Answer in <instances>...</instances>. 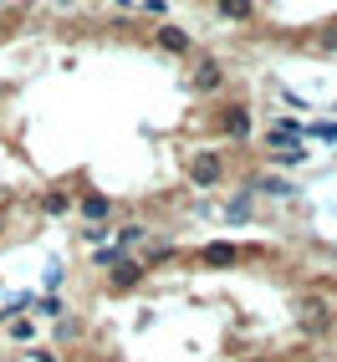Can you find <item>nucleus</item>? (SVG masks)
<instances>
[{
    "instance_id": "nucleus-4",
    "label": "nucleus",
    "mask_w": 337,
    "mask_h": 362,
    "mask_svg": "<svg viewBox=\"0 0 337 362\" xmlns=\"http://www.w3.org/2000/svg\"><path fill=\"white\" fill-rule=\"evenodd\" d=\"M225 87V66L215 57H200L195 62V92H220Z\"/></svg>"
},
{
    "instance_id": "nucleus-6",
    "label": "nucleus",
    "mask_w": 337,
    "mask_h": 362,
    "mask_svg": "<svg viewBox=\"0 0 337 362\" xmlns=\"http://www.w3.org/2000/svg\"><path fill=\"white\" fill-rule=\"evenodd\" d=\"M36 209H41V214H67L72 199H67V189H46V194L36 199Z\"/></svg>"
},
{
    "instance_id": "nucleus-3",
    "label": "nucleus",
    "mask_w": 337,
    "mask_h": 362,
    "mask_svg": "<svg viewBox=\"0 0 337 362\" xmlns=\"http://www.w3.org/2000/svg\"><path fill=\"white\" fill-rule=\"evenodd\" d=\"M154 41H159V52H168V57H189V52H195V41H189L184 26H159Z\"/></svg>"
},
{
    "instance_id": "nucleus-5",
    "label": "nucleus",
    "mask_w": 337,
    "mask_h": 362,
    "mask_svg": "<svg viewBox=\"0 0 337 362\" xmlns=\"http://www.w3.org/2000/svg\"><path fill=\"white\" fill-rule=\"evenodd\" d=\"M215 11L225 21H251L256 16V0H215Z\"/></svg>"
},
{
    "instance_id": "nucleus-1",
    "label": "nucleus",
    "mask_w": 337,
    "mask_h": 362,
    "mask_svg": "<svg viewBox=\"0 0 337 362\" xmlns=\"http://www.w3.org/2000/svg\"><path fill=\"white\" fill-rule=\"evenodd\" d=\"M184 179L195 184V189H215V184L225 179L220 153H189V158H184Z\"/></svg>"
},
{
    "instance_id": "nucleus-8",
    "label": "nucleus",
    "mask_w": 337,
    "mask_h": 362,
    "mask_svg": "<svg viewBox=\"0 0 337 362\" xmlns=\"http://www.w3.org/2000/svg\"><path fill=\"white\" fill-rule=\"evenodd\" d=\"M317 52H337V26H332V31H327V36L317 41Z\"/></svg>"
},
{
    "instance_id": "nucleus-2",
    "label": "nucleus",
    "mask_w": 337,
    "mask_h": 362,
    "mask_svg": "<svg viewBox=\"0 0 337 362\" xmlns=\"http://www.w3.org/2000/svg\"><path fill=\"white\" fill-rule=\"evenodd\" d=\"M210 128H215V133H225V138H246V133H251V107H246V103H225V107H215Z\"/></svg>"
},
{
    "instance_id": "nucleus-7",
    "label": "nucleus",
    "mask_w": 337,
    "mask_h": 362,
    "mask_svg": "<svg viewBox=\"0 0 337 362\" xmlns=\"http://www.w3.org/2000/svg\"><path fill=\"white\" fill-rule=\"evenodd\" d=\"M77 209L87 214V220H108V214H113V199H103V194H82Z\"/></svg>"
}]
</instances>
